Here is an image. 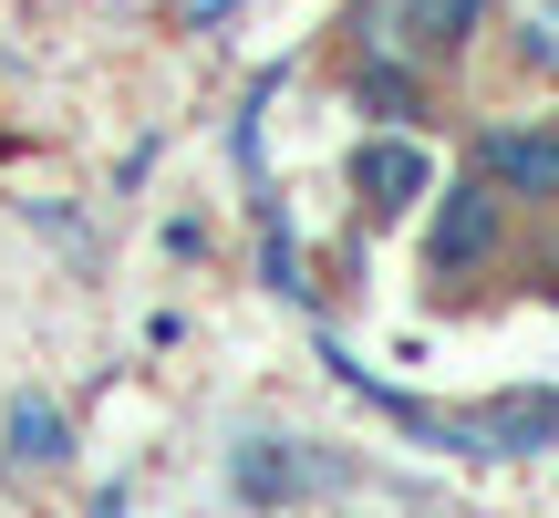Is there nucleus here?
Instances as JSON below:
<instances>
[{"mask_svg": "<svg viewBox=\"0 0 559 518\" xmlns=\"http://www.w3.org/2000/svg\"><path fill=\"white\" fill-rule=\"evenodd\" d=\"M508 249V198L466 166V177L436 187V219H425V280L436 291H466V280H487Z\"/></svg>", "mask_w": 559, "mask_h": 518, "instance_id": "1", "label": "nucleus"}, {"mask_svg": "<svg viewBox=\"0 0 559 518\" xmlns=\"http://www.w3.org/2000/svg\"><path fill=\"white\" fill-rule=\"evenodd\" d=\"M353 198H362V219H415V208H436V156H425V136L415 125H373V136L353 145Z\"/></svg>", "mask_w": 559, "mask_h": 518, "instance_id": "2", "label": "nucleus"}, {"mask_svg": "<svg viewBox=\"0 0 559 518\" xmlns=\"http://www.w3.org/2000/svg\"><path fill=\"white\" fill-rule=\"evenodd\" d=\"M466 166H477V177L498 187L508 208H559V115L477 125V145H466Z\"/></svg>", "mask_w": 559, "mask_h": 518, "instance_id": "3", "label": "nucleus"}, {"mask_svg": "<svg viewBox=\"0 0 559 518\" xmlns=\"http://www.w3.org/2000/svg\"><path fill=\"white\" fill-rule=\"evenodd\" d=\"M353 73V104L373 125H415L425 136V115H436V73H415V62H342Z\"/></svg>", "mask_w": 559, "mask_h": 518, "instance_id": "4", "label": "nucleus"}, {"mask_svg": "<svg viewBox=\"0 0 559 518\" xmlns=\"http://www.w3.org/2000/svg\"><path fill=\"white\" fill-rule=\"evenodd\" d=\"M487 21H498V52L528 83H559V0H498Z\"/></svg>", "mask_w": 559, "mask_h": 518, "instance_id": "5", "label": "nucleus"}, {"mask_svg": "<svg viewBox=\"0 0 559 518\" xmlns=\"http://www.w3.org/2000/svg\"><path fill=\"white\" fill-rule=\"evenodd\" d=\"M228 487H239V498H260V508H290L300 487H311V457H290L280 436H249L239 457H228Z\"/></svg>", "mask_w": 559, "mask_h": 518, "instance_id": "6", "label": "nucleus"}, {"mask_svg": "<svg viewBox=\"0 0 559 518\" xmlns=\"http://www.w3.org/2000/svg\"><path fill=\"white\" fill-rule=\"evenodd\" d=\"M487 11L498 0H415V42H425V62H456V52H477V32H487Z\"/></svg>", "mask_w": 559, "mask_h": 518, "instance_id": "7", "label": "nucleus"}, {"mask_svg": "<svg viewBox=\"0 0 559 518\" xmlns=\"http://www.w3.org/2000/svg\"><path fill=\"white\" fill-rule=\"evenodd\" d=\"M62 457H73V415L41 404V395H21L11 404V467H62Z\"/></svg>", "mask_w": 559, "mask_h": 518, "instance_id": "8", "label": "nucleus"}]
</instances>
